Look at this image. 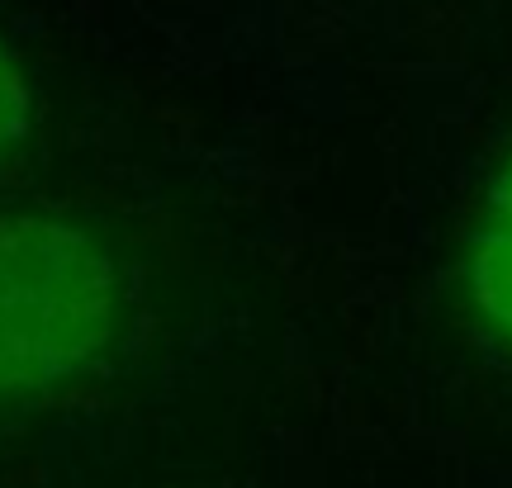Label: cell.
Listing matches in <instances>:
<instances>
[{
  "instance_id": "cell-3",
  "label": "cell",
  "mask_w": 512,
  "mask_h": 488,
  "mask_svg": "<svg viewBox=\"0 0 512 488\" xmlns=\"http://www.w3.org/2000/svg\"><path fill=\"white\" fill-rule=\"evenodd\" d=\"M38 124V91L19 53L0 38V171L29 147Z\"/></svg>"
},
{
  "instance_id": "cell-2",
  "label": "cell",
  "mask_w": 512,
  "mask_h": 488,
  "mask_svg": "<svg viewBox=\"0 0 512 488\" xmlns=\"http://www.w3.org/2000/svg\"><path fill=\"white\" fill-rule=\"evenodd\" d=\"M460 280H465V299L479 327L494 342L512 346V152L489 176L484 199L470 218Z\"/></svg>"
},
{
  "instance_id": "cell-1",
  "label": "cell",
  "mask_w": 512,
  "mask_h": 488,
  "mask_svg": "<svg viewBox=\"0 0 512 488\" xmlns=\"http://www.w3.org/2000/svg\"><path fill=\"white\" fill-rule=\"evenodd\" d=\"M124 318V266L105 237L67 214H0V408L95 375Z\"/></svg>"
}]
</instances>
